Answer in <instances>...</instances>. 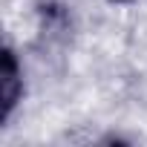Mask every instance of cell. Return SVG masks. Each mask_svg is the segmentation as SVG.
<instances>
[{
    "label": "cell",
    "mask_w": 147,
    "mask_h": 147,
    "mask_svg": "<svg viewBox=\"0 0 147 147\" xmlns=\"http://www.w3.org/2000/svg\"><path fill=\"white\" fill-rule=\"evenodd\" d=\"M0 87H3V121L12 115L15 104H18V95H20V69H18V61L15 55L6 49L3 52V72H0Z\"/></svg>",
    "instance_id": "6da1fadb"
},
{
    "label": "cell",
    "mask_w": 147,
    "mask_h": 147,
    "mask_svg": "<svg viewBox=\"0 0 147 147\" xmlns=\"http://www.w3.org/2000/svg\"><path fill=\"white\" fill-rule=\"evenodd\" d=\"M115 3H127V0H115Z\"/></svg>",
    "instance_id": "7a4b0ae2"
}]
</instances>
